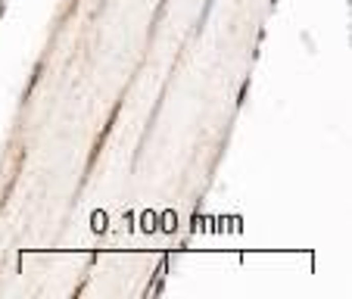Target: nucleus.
Wrapping results in <instances>:
<instances>
[{"label": "nucleus", "mask_w": 352, "mask_h": 299, "mask_svg": "<svg viewBox=\"0 0 352 299\" xmlns=\"http://www.w3.org/2000/svg\"><path fill=\"white\" fill-rule=\"evenodd\" d=\"M246 94H250V78H246V81L240 84V94H237V106H240V103L246 100Z\"/></svg>", "instance_id": "2"}, {"label": "nucleus", "mask_w": 352, "mask_h": 299, "mask_svg": "<svg viewBox=\"0 0 352 299\" xmlns=\"http://www.w3.org/2000/svg\"><path fill=\"white\" fill-rule=\"evenodd\" d=\"M212 4H215V0H206V4H203V13H200V22H197V34L203 31V25H206V19H209V10H212Z\"/></svg>", "instance_id": "1"}, {"label": "nucleus", "mask_w": 352, "mask_h": 299, "mask_svg": "<svg viewBox=\"0 0 352 299\" xmlns=\"http://www.w3.org/2000/svg\"><path fill=\"white\" fill-rule=\"evenodd\" d=\"M4 10H7V4H4V0H0V16H4Z\"/></svg>", "instance_id": "3"}]
</instances>
